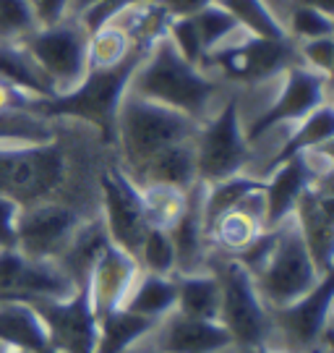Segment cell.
Here are the masks:
<instances>
[{
    "mask_svg": "<svg viewBox=\"0 0 334 353\" xmlns=\"http://www.w3.org/2000/svg\"><path fill=\"white\" fill-rule=\"evenodd\" d=\"M194 152H196V178L204 186L243 173V168L251 163V144L243 134L238 97L225 102L211 121L198 123Z\"/></svg>",
    "mask_w": 334,
    "mask_h": 353,
    "instance_id": "obj_9",
    "label": "cell"
},
{
    "mask_svg": "<svg viewBox=\"0 0 334 353\" xmlns=\"http://www.w3.org/2000/svg\"><path fill=\"white\" fill-rule=\"evenodd\" d=\"M175 299H178V288H175L173 275H149L147 272L144 278H136L131 293L125 296L123 309L157 322L160 316L173 314Z\"/></svg>",
    "mask_w": 334,
    "mask_h": 353,
    "instance_id": "obj_29",
    "label": "cell"
},
{
    "mask_svg": "<svg viewBox=\"0 0 334 353\" xmlns=\"http://www.w3.org/2000/svg\"><path fill=\"white\" fill-rule=\"evenodd\" d=\"M29 97H32V94H26L21 89L0 81V113H6V110H26Z\"/></svg>",
    "mask_w": 334,
    "mask_h": 353,
    "instance_id": "obj_45",
    "label": "cell"
},
{
    "mask_svg": "<svg viewBox=\"0 0 334 353\" xmlns=\"http://www.w3.org/2000/svg\"><path fill=\"white\" fill-rule=\"evenodd\" d=\"M204 183H194L186 191V210L175 220V225L167 230L175 249V272L191 275L201 272V267L207 265V254H209V239L204 230Z\"/></svg>",
    "mask_w": 334,
    "mask_h": 353,
    "instance_id": "obj_19",
    "label": "cell"
},
{
    "mask_svg": "<svg viewBox=\"0 0 334 353\" xmlns=\"http://www.w3.org/2000/svg\"><path fill=\"white\" fill-rule=\"evenodd\" d=\"M154 42H136V48L123 63L112 68H89L81 84L71 92H63L55 97H29L26 113H34L45 121L52 118H79L87 121L99 131L105 144H115V128H118V110L123 102L131 76L136 74L141 61L147 58Z\"/></svg>",
    "mask_w": 334,
    "mask_h": 353,
    "instance_id": "obj_1",
    "label": "cell"
},
{
    "mask_svg": "<svg viewBox=\"0 0 334 353\" xmlns=\"http://www.w3.org/2000/svg\"><path fill=\"white\" fill-rule=\"evenodd\" d=\"M134 48H136V42L131 39L125 29L105 24L94 34H89V68H112V65L123 63Z\"/></svg>",
    "mask_w": 334,
    "mask_h": 353,
    "instance_id": "obj_32",
    "label": "cell"
},
{
    "mask_svg": "<svg viewBox=\"0 0 334 353\" xmlns=\"http://www.w3.org/2000/svg\"><path fill=\"white\" fill-rule=\"evenodd\" d=\"M8 353H26V351H16V348H8Z\"/></svg>",
    "mask_w": 334,
    "mask_h": 353,
    "instance_id": "obj_50",
    "label": "cell"
},
{
    "mask_svg": "<svg viewBox=\"0 0 334 353\" xmlns=\"http://www.w3.org/2000/svg\"><path fill=\"white\" fill-rule=\"evenodd\" d=\"M300 239L309 249L316 270L326 275L334 267V194L329 178L316 181L313 186L300 194L293 210Z\"/></svg>",
    "mask_w": 334,
    "mask_h": 353,
    "instance_id": "obj_17",
    "label": "cell"
},
{
    "mask_svg": "<svg viewBox=\"0 0 334 353\" xmlns=\"http://www.w3.org/2000/svg\"><path fill=\"white\" fill-rule=\"evenodd\" d=\"M157 322L134 314L123 306L97 316V348L94 353H125L136 341H141Z\"/></svg>",
    "mask_w": 334,
    "mask_h": 353,
    "instance_id": "obj_26",
    "label": "cell"
},
{
    "mask_svg": "<svg viewBox=\"0 0 334 353\" xmlns=\"http://www.w3.org/2000/svg\"><path fill=\"white\" fill-rule=\"evenodd\" d=\"M141 199H144V212H147L149 228H165L170 230L175 220L186 210V191L173 189V186H141Z\"/></svg>",
    "mask_w": 334,
    "mask_h": 353,
    "instance_id": "obj_34",
    "label": "cell"
},
{
    "mask_svg": "<svg viewBox=\"0 0 334 353\" xmlns=\"http://www.w3.org/2000/svg\"><path fill=\"white\" fill-rule=\"evenodd\" d=\"M102 3H118V0H71L68 3V16H79L92 6H102Z\"/></svg>",
    "mask_w": 334,
    "mask_h": 353,
    "instance_id": "obj_46",
    "label": "cell"
},
{
    "mask_svg": "<svg viewBox=\"0 0 334 353\" xmlns=\"http://www.w3.org/2000/svg\"><path fill=\"white\" fill-rule=\"evenodd\" d=\"M293 6H311V8H319L334 16V0H293Z\"/></svg>",
    "mask_w": 334,
    "mask_h": 353,
    "instance_id": "obj_47",
    "label": "cell"
},
{
    "mask_svg": "<svg viewBox=\"0 0 334 353\" xmlns=\"http://www.w3.org/2000/svg\"><path fill=\"white\" fill-rule=\"evenodd\" d=\"M233 338L217 319H194L173 312L160 332L162 353H217L230 348Z\"/></svg>",
    "mask_w": 334,
    "mask_h": 353,
    "instance_id": "obj_20",
    "label": "cell"
},
{
    "mask_svg": "<svg viewBox=\"0 0 334 353\" xmlns=\"http://www.w3.org/2000/svg\"><path fill=\"white\" fill-rule=\"evenodd\" d=\"M74 283L58 262L29 259L21 252H0V303H34L42 299H68Z\"/></svg>",
    "mask_w": 334,
    "mask_h": 353,
    "instance_id": "obj_16",
    "label": "cell"
},
{
    "mask_svg": "<svg viewBox=\"0 0 334 353\" xmlns=\"http://www.w3.org/2000/svg\"><path fill=\"white\" fill-rule=\"evenodd\" d=\"M165 11L170 13L173 19H178V16H194L196 11H201V8H207V6H211V3H217V0H157Z\"/></svg>",
    "mask_w": 334,
    "mask_h": 353,
    "instance_id": "obj_44",
    "label": "cell"
},
{
    "mask_svg": "<svg viewBox=\"0 0 334 353\" xmlns=\"http://www.w3.org/2000/svg\"><path fill=\"white\" fill-rule=\"evenodd\" d=\"M39 29L29 0H0V42H21Z\"/></svg>",
    "mask_w": 334,
    "mask_h": 353,
    "instance_id": "obj_38",
    "label": "cell"
},
{
    "mask_svg": "<svg viewBox=\"0 0 334 353\" xmlns=\"http://www.w3.org/2000/svg\"><path fill=\"white\" fill-rule=\"evenodd\" d=\"M285 32L290 39L295 42H306V39L332 37L334 34V16L324 13L311 6H290V13L282 21Z\"/></svg>",
    "mask_w": 334,
    "mask_h": 353,
    "instance_id": "obj_37",
    "label": "cell"
},
{
    "mask_svg": "<svg viewBox=\"0 0 334 353\" xmlns=\"http://www.w3.org/2000/svg\"><path fill=\"white\" fill-rule=\"evenodd\" d=\"M329 79L332 76L316 74L306 68L303 63L290 65L285 74H282V89H280V97L261 110L248 128H243L246 141L253 144L259 141L264 134H269L272 128H277L280 123H298L303 121L306 115H311L316 108H322L324 102H329L326 92H329Z\"/></svg>",
    "mask_w": 334,
    "mask_h": 353,
    "instance_id": "obj_10",
    "label": "cell"
},
{
    "mask_svg": "<svg viewBox=\"0 0 334 353\" xmlns=\"http://www.w3.org/2000/svg\"><path fill=\"white\" fill-rule=\"evenodd\" d=\"M274 243H277V228H269V230H261L256 239L251 241L248 246H243L238 254H233V259H236L240 267H246L248 275L253 278L256 272H259L261 267L267 265V259L272 256L274 252Z\"/></svg>",
    "mask_w": 334,
    "mask_h": 353,
    "instance_id": "obj_40",
    "label": "cell"
},
{
    "mask_svg": "<svg viewBox=\"0 0 334 353\" xmlns=\"http://www.w3.org/2000/svg\"><path fill=\"white\" fill-rule=\"evenodd\" d=\"M102 189V223L110 241L136 259L141 239L149 230L141 186H136L123 168H107L99 176Z\"/></svg>",
    "mask_w": 334,
    "mask_h": 353,
    "instance_id": "obj_13",
    "label": "cell"
},
{
    "mask_svg": "<svg viewBox=\"0 0 334 353\" xmlns=\"http://www.w3.org/2000/svg\"><path fill=\"white\" fill-rule=\"evenodd\" d=\"M32 8L37 13V21L39 26H50V24H58L61 19L68 16V3L71 0H29Z\"/></svg>",
    "mask_w": 334,
    "mask_h": 353,
    "instance_id": "obj_43",
    "label": "cell"
},
{
    "mask_svg": "<svg viewBox=\"0 0 334 353\" xmlns=\"http://www.w3.org/2000/svg\"><path fill=\"white\" fill-rule=\"evenodd\" d=\"M261 186H264V181H261V178L243 176V173L225 178V181H217V183H209V186L204 189V207H201L207 239H209L211 225H214L222 214H227L230 210H236L238 204L243 202L248 194L259 191Z\"/></svg>",
    "mask_w": 334,
    "mask_h": 353,
    "instance_id": "obj_30",
    "label": "cell"
},
{
    "mask_svg": "<svg viewBox=\"0 0 334 353\" xmlns=\"http://www.w3.org/2000/svg\"><path fill=\"white\" fill-rule=\"evenodd\" d=\"M0 81L21 89L32 97H55L48 76L39 71V65L26 55L19 42H0Z\"/></svg>",
    "mask_w": 334,
    "mask_h": 353,
    "instance_id": "obj_28",
    "label": "cell"
},
{
    "mask_svg": "<svg viewBox=\"0 0 334 353\" xmlns=\"http://www.w3.org/2000/svg\"><path fill=\"white\" fill-rule=\"evenodd\" d=\"M322 178H332V160L322 150H311L280 163L267 173L264 181V230L277 228L293 217L300 194Z\"/></svg>",
    "mask_w": 334,
    "mask_h": 353,
    "instance_id": "obj_11",
    "label": "cell"
},
{
    "mask_svg": "<svg viewBox=\"0 0 334 353\" xmlns=\"http://www.w3.org/2000/svg\"><path fill=\"white\" fill-rule=\"evenodd\" d=\"M136 262L149 275H175V249L165 228H149L144 233Z\"/></svg>",
    "mask_w": 334,
    "mask_h": 353,
    "instance_id": "obj_36",
    "label": "cell"
},
{
    "mask_svg": "<svg viewBox=\"0 0 334 353\" xmlns=\"http://www.w3.org/2000/svg\"><path fill=\"white\" fill-rule=\"evenodd\" d=\"M0 353H8V345H3V343H0Z\"/></svg>",
    "mask_w": 334,
    "mask_h": 353,
    "instance_id": "obj_49",
    "label": "cell"
},
{
    "mask_svg": "<svg viewBox=\"0 0 334 353\" xmlns=\"http://www.w3.org/2000/svg\"><path fill=\"white\" fill-rule=\"evenodd\" d=\"M191 19H194V24H196V32H198V37H201L204 52L217 50V48H222V45H227V42H233L236 37L243 34L236 19L225 11L222 6H217V3H211L207 8L196 11Z\"/></svg>",
    "mask_w": 334,
    "mask_h": 353,
    "instance_id": "obj_35",
    "label": "cell"
},
{
    "mask_svg": "<svg viewBox=\"0 0 334 353\" xmlns=\"http://www.w3.org/2000/svg\"><path fill=\"white\" fill-rule=\"evenodd\" d=\"M144 353H162V351H144Z\"/></svg>",
    "mask_w": 334,
    "mask_h": 353,
    "instance_id": "obj_51",
    "label": "cell"
},
{
    "mask_svg": "<svg viewBox=\"0 0 334 353\" xmlns=\"http://www.w3.org/2000/svg\"><path fill=\"white\" fill-rule=\"evenodd\" d=\"M332 301H334V272H326L300 299L285 303V306L269 309L272 330L282 332L290 353H306L311 348H319L322 338L329 335Z\"/></svg>",
    "mask_w": 334,
    "mask_h": 353,
    "instance_id": "obj_12",
    "label": "cell"
},
{
    "mask_svg": "<svg viewBox=\"0 0 334 353\" xmlns=\"http://www.w3.org/2000/svg\"><path fill=\"white\" fill-rule=\"evenodd\" d=\"M81 225L74 207L58 202H37L21 207L16 225V252L39 262H55Z\"/></svg>",
    "mask_w": 334,
    "mask_h": 353,
    "instance_id": "obj_14",
    "label": "cell"
},
{
    "mask_svg": "<svg viewBox=\"0 0 334 353\" xmlns=\"http://www.w3.org/2000/svg\"><path fill=\"white\" fill-rule=\"evenodd\" d=\"M322 278L311 259L306 243L298 233L293 217L277 225V243L267 265L253 275V285L259 290L261 301L267 309L285 306L309 293Z\"/></svg>",
    "mask_w": 334,
    "mask_h": 353,
    "instance_id": "obj_8",
    "label": "cell"
},
{
    "mask_svg": "<svg viewBox=\"0 0 334 353\" xmlns=\"http://www.w3.org/2000/svg\"><path fill=\"white\" fill-rule=\"evenodd\" d=\"M138 278V262L128 252L118 249L115 243H107L99 262L92 270L89 278V293H92V306L94 314L102 316L123 306L125 296L131 293L134 283Z\"/></svg>",
    "mask_w": 334,
    "mask_h": 353,
    "instance_id": "obj_18",
    "label": "cell"
},
{
    "mask_svg": "<svg viewBox=\"0 0 334 353\" xmlns=\"http://www.w3.org/2000/svg\"><path fill=\"white\" fill-rule=\"evenodd\" d=\"M196 131L198 123L194 118L125 92L115 128V144L123 154V170L128 176H136L157 152L178 141H191Z\"/></svg>",
    "mask_w": 334,
    "mask_h": 353,
    "instance_id": "obj_3",
    "label": "cell"
},
{
    "mask_svg": "<svg viewBox=\"0 0 334 353\" xmlns=\"http://www.w3.org/2000/svg\"><path fill=\"white\" fill-rule=\"evenodd\" d=\"M65 152L48 144H0V196L21 207L48 202L65 183Z\"/></svg>",
    "mask_w": 334,
    "mask_h": 353,
    "instance_id": "obj_5",
    "label": "cell"
},
{
    "mask_svg": "<svg viewBox=\"0 0 334 353\" xmlns=\"http://www.w3.org/2000/svg\"><path fill=\"white\" fill-rule=\"evenodd\" d=\"M128 92L204 123L217 94V84L207 71L183 61L165 34L152 45L136 74L131 76Z\"/></svg>",
    "mask_w": 334,
    "mask_h": 353,
    "instance_id": "obj_2",
    "label": "cell"
},
{
    "mask_svg": "<svg viewBox=\"0 0 334 353\" xmlns=\"http://www.w3.org/2000/svg\"><path fill=\"white\" fill-rule=\"evenodd\" d=\"M55 141L50 121L26 110L0 113V144H48Z\"/></svg>",
    "mask_w": 334,
    "mask_h": 353,
    "instance_id": "obj_33",
    "label": "cell"
},
{
    "mask_svg": "<svg viewBox=\"0 0 334 353\" xmlns=\"http://www.w3.org/2000/svg\"><path fill=\"white\" fill-rule=\"evenodd\" d=\"M167 39L173 42V48L178 50V55L188 61L191 65H198L201 68V61H204V45H201V37L196 32V24L191 16H178L170 21L167 26Z\"/></svg>",
    "mask_w": 334,
    "mask_h": 353,
    "instance_id": "obj_39",
    "label": "cell"
},
{
    "mask_svg": "<svg viewBox=\"0 0 334 353\" xmlns=\"http://www.w3.org/2000/svg\"><path fill=\"white\" fill-rule=\"evenodd\" d=\"M240 353H282V351H272L267 345H256V348H240Z\"/></svg>",
    "mask_w": 334,
    "mask_h": 353,
    "instance_id": "obj_48",
    "label": "cell"
},
{
    "mask_svg": "<svg viewBox=\"0 0 334 353\" xmlns=\"http://www.w3.org/2000/svg\"><path fill=\"white\" fill-rule=\"evenodd\" d=\"M261 189L248 194L236 210L222 214L211 225L209 246H217V252L233 256L259 236L264 230V194H261Z\"/></svg>",
    "mask_w": 334,
    "mask_h": 353,
    "instance_id": "obj_21",
    "label": "cell"
},
{
    "mask_svg": "<svg viewBox=\"0 0 334 353\" xmlns=\"http://www.w3.org/2000/svg\"><path fill=\"white\" fill-rule=\"evenodd\" d=\"M298 42L295 39H269L240 34L233 42L211 50L201 61L204 68H214L227 79L243 87H256L274 76H282L290 65H298Z\"/></svg>",
    "mask_w": 334,
    "mask_h": 353,
    "instance_id": "obj_7",
    "label": "cell"
},
{
    "mask_svg": "<svg viewBox=\"0 0 334 353\" xmlns=\"http://www.w3.org/2000/svg\"><path fill=\"white\" fill-rule=\"evenodd\" d=\"M207 270L220 283V322L230 332L233 345L256 348L272 332V316L246 267L222 252L207 254Z\"/></svg>",
    "mask_w": 334,
    "mask_h": 353,
    "instance_id": "obj_4",
    "label": "cell"
},
{
    "mask_svg": "<svg viewBox=\"0 0 334 353\" xmlns=\"http://www.w3.org/2000/svg\"><path fill=\"white\" fill-rule=\"evenodd\" d=\"M21 204L8 196H0V252L16 249V225H19Z\"/></svg>",
    "mask_w": 334,
    "mask_h": 353,
    "instance_id": "obj_42",
    "label": "cell"
},
{
    "mask_svg": "<svg viewBox=\"0 0 334 353\" xmlns=\"http://www.w3.org/2000/svg\"><path fill=\"white\" fill-rule=\"evenodd\" d=\"M217 6H222L238 21L243 34L251 37H269V39H285V24L280 21V16L272 11V6L267 0H217Z\"/></svg>",
    "mask_w": 334,
    "mask_h": 353,
    "instance_id": "obj_31",
    "label": "cell"
},
{
    "mask_svg": "<svg viewBox=\"0 0 334 353\" xmlns=\"http://www.w3.org/2000/svg\"><path fill=\"white\" fill-rule=\"evenodd\" d=\"M334 137V110L329 102H324L322 108H316L311 115H306L303 121H298V128L282 141V147L277 150L269 165H267V173L277 168L280 163H285L295 154H306L311 150H322L329 147V141Z\"/></svg>",
    "mask_w": 334,
    "mask_h": 353,
    "instance_id": "obj_25",
    "label": "cell"
},
{
    "mask_svg": "<svg viewBox=\"0 0 334 353\" xmlns=\"http://www.w3.org/2000/svg\"><path fill=\"white\" fill-rule=\"evenodd\" d=\"M0 343L26 353H58L45 322L29 303H0Z\"/></svg>",
    "mask_w": 334,
    "mask_h": 353,
    "instance_id": "obj_24",
    "label": "cell"
},
{
    "mask_svg": "<svg viewBox=\"0 0 334 353\" xmlns=\"http://www.w3.org/2000/svg\"><path fill=\"white\" fill-rule=\"evenodd\" d=\"M298 58H300V63L306 65V68H311V71L332 76L334 37H319V39L298 42Z\"/></svg>",
    "mask_w": 334,
    "mask_h": 353,
    "instance_id": "obj_41",
    "label": "cell"
},
{
    "mask_svg": "<svg viewBox=\"0 0 334 353\" xmlns=\"http://www.w3.org/2000/svg\"><path fill=\"white\" fill-rule=\"evenodd\" d=\"M136 186H173V189L188 191L196 183V152L194 139L178 141L167 150L157 152L136 176H131Z\"/></svg>",
    "mask_w": 334,
    "mask_h": 353,
    "instance_id": "obj_22",
    "label": "cell"
},
{
    "mask_svg": "<svg viewBox=\"0 0 334 353\" xmlns=\"http://www.w3.org/2000/svg\"><path fill=\"white\" fill-rule=\"evenodd\" d=\"M175 288H178V299H175L178 314L220 322V283L209 270L175 278Z\"/></svg>",
    "mask_w": 334,
    "mask_h": 353,
    "instance_id": "obj_27",
    "label": "cell"
},
{
    "mask_svg": "<svg viewBox=\"0 0 334 353\" xmlns=\"http://www.w3.org/2000/svg\"><path fill=\"white\" fill-rule=\"evenodd\" d=\"M107 243H110V236H107V230H105L102 217L79 225L71 243H68V246L63 249L61 256L55 259L58 267L68 275V280L74 283V288L89 285L92 270H94V265L99 262V256H102Z\"/></svg>",
    "mask_w": 334,
    "mask_h": 353,
    "instance_id": "obj_23",
    "label": "cell"
},
{
    "mask_svg": "<svg viewBox=\"0 0 334 353\" xmlns=\"http://www.w3.org/2000/svg\"><path fill=\"white\" fill-rule=\"evenodd\" d=\"M45 322L50 343L58 353H94L97 314L89 285L76 288L68 299H42L29 303Z\"/></svg>",
    "mask_w": 334,
    "mask_h": 353,
    "instance_id": "obj_15",
    "label": "cell"
},
{
    "mask_svg": "<svg viewBox=\"0 0 334 353\" xmlns=\"http://www.w3.org/2000/svg\"><path fill=\"white\" fill-rule=\"evenodd\" d=\"M19 45L48 76L58 94L79 87L89 71V34L74 16H65L58 24L39 26Z\"/></svg>",
    "mask_w": 334,
    "mask_h": 353,
    "instance_id": "obj_6",
    "label": "cell"
}]
</instances>
